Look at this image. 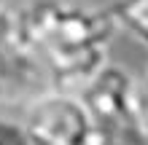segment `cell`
<instances>
[{
	"instance_id": "6da1fadb",
	"label": "cell",
	"mask_w": 148,
	"mask_h": 145,
	"mask_svg": "<svg viewBox=\"0 0 148 145\" xmlns=\"http://www.w3.org/2000/svg\"><path fill=\"white\" fill-rule=\"evenodd\" d=\"M19 14L27 40L54 89L81 91L108 65L116 30L110 11L102 14L70 0H30Z\"/></svg>"
},
{
	"instance_id": "7a4b0ae2",
	"label": "cell",
	"mask_w": 148,
	"mask_h": 145,
	"mask_svg": "<svg viewBox=\"0 0 148 145\" xmlns=\"http://www.w3.org/2000/svg\"><path fill=\"white\" fill-rule=\"evenodd\" d=\"M78 94L97 129L129 145H148V97L127 67L108 62Z\"/></svg>"
},
{
	"instance_id": "3957f363",
	"label": "cell",
	"mask_w": 148,
	"mask_h": 145,
	"mask_svg": "<svg viewBox=\"0 0 148 145\" xmlns=\"http://www.w3.org/2000/svg\"><path fill=\"white\" fill-rule=\"evenodd\" d=\"M54 89L32 51L19 8H0V116L19 118L43 91Z\"/></svg>"
},
{
	"instance_id": "277c9868",
	"label": "cell",
	"mask_w": 148,
	"mask_h": 145,
	"mask_svg": "<svg viewBox=\"0 0 148 145\" xmlns=\"http://www.w3.org/2000/svg\"><path fill=\"white\" fill-rule=\"evenodd\" d=\"M30 145H86L94 132L84 97L70 89H49L19 116Z\"/></svg>"
},
{
	"instance_id": "5b68a950",
	"label": "cell",
	"mask_w": 148,
	"mask_h": 145,
	"mask_svg": "<svg viewBox=\"0 0 148 145\" xmlns=\"http://www.w3.org/2000/svg\"><path fill=\"white\" fill-rule=\"evenodd\" d=\"M116 27L129 32L135 40L148 48V0H116L110 8Z\"/></svg>"
},
{
	"instance_id": "8992f818",
	"label": "cell",
	"mask_w": 148,
	"mask_h": 145,
	"mask_svg": "<svg viewBox=\"0 0 148 145\" xmlns=\"http://www.w3.org/2000/svg\"><path fill=\"white\" fill-rule=\"evenodd\" d=\"M0 145H30L27 132L19 118L0 116Z\"/></svg>"
},
{
	"instance_id": "52a82bcc",
	"label": "cell",
	"mask_w": 148,
	"mask_h": 145,
	"mask_svg": "<svg viewBox=\"0 0 148 145\" xmlns=\"http://www.w3.org/2000/svg\"><path fill=\"white\" fill-rule=\"evenodd\" d=\"M86 145H129V142H124V140H119V137H113V134H108V132H102V129L94 126V132H92V137L86 140Z\"/></svg>"
},
{
	"instance_id": "ba28073f",
	"label": "cell",
	"mask_w": 148,
	"mask_h": 145,
	"mask_svg": "<svg viewBox=\"0 0 148 145\" xmlns=\"http://www.w3.org/2000/svg\"><path fill=\"white\" fill-rule=\"evenodd\" d=\"M143 89H145V97H148V73H145V78H143Z\"/></svg>"
},
{
	"instance_id": "9c48e42d",
	"label": "cell",
	"mask_w": 148,
	"mask_h": 145,
	"mask_svg": "<svg viewBox=\"0 0 148 145\" xmlns=\"http://www.w3.org/2000/svg\"><path fill=\"white\" fill-rule=\"evenodd\" d=\"M3 5H8V0H0V8H3Z\"/></svg>"
}]
</instances>
